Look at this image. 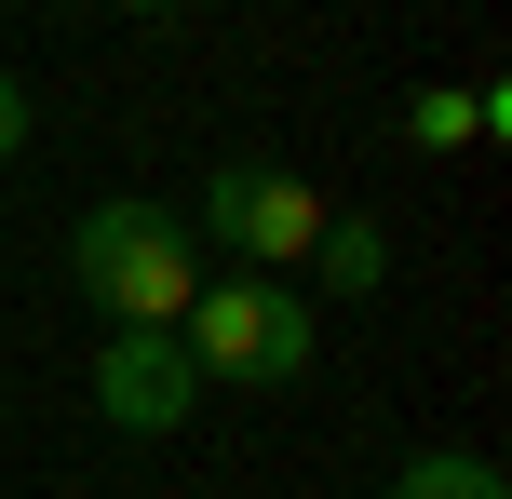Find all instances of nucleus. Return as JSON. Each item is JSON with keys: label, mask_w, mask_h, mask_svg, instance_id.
Wrapping results in <instances>:
<instances>
[{"label": "nucleus", "mask_w": 512, "mask_h": 499, "mask_svg": "<svg viewBox=\"0 0 512 499\" xmlns=\"http://www.w3.org/2000/svg\"><path fill=\"white\" fill-rule=\"evenodd\" d=\"M14 149H27V81L0 68V162H14Z\"/></svg>", "instance_id": "6e6552de"}, {"label": "nucleus", "mask_w": 512, "mask_h": 499, "mask_svg": "<svg viewBox=\"0 0 512 499\" xmlns=\"http://www.w3.org/2000/svg\"><path fill=\"white\" fill-rule=\"evenodd\" d=\"M499 122H512L499 95H445V81H418V95H405V135H418V149H459V135H499Z\"/></svg>", "instance_id": "0eeeda50"}, {"label": "nucleus", "mask_w": 512, "mask_h": 499, "mask_svg": "<svg viewBox=\"0 0 512 499\" xmlns=\"http://www.w3.org/2000/svg\"><path fill=\"white\" fill-rule=\"evenodd\" d=\"M68 284L95 297L108 324H176L189 297H203V243H189L176 203H135L122 189V203H95L68 230Z\"/></svg>", "instance_id": "f257e3e1"}, {"label": "nucleus", "mask_w": 512, "mask_h": 499, "mask_svg": "<svg viewBox=\"0 0 512 499\" xmlns=\"http://www.w3.org/2000/svg\"><path fill=\"white\" fill-rule=\"evenodd\" d=\"M189 243L243 257L256 284H297L310 243H324V189H297L283 162H216V189H203V216H189Z\"/></svg>", "instance_id": "7ed1b4c3"}, {"label": "nucleus", "mask_w": 512, "mask_h": 499, "mask_svg": "<svg viewBox=\"0 0 512 499\" xmlns=\"http://www.w3.org/2000/svg\"><path fill=\"white\" fill-rule=\"evenodd\" d=\"M176 351L203 378H256V392H283V378L324 351V324H310V297L297 284H256V270H216L203 297L176 311Z\"/></svg>", "instance_id": "f03ea898"}, {"label": "nucleus", "mask_w": 512, "mask_h": 499, "mask_svg": "<svg viewBox=\"0 0 512 499\" xmlns=\"http://www.w3.org/2000/svg\"><path fill=\"white\" fill-rule=\"evenodd\" d=\"M122 14H176V0H122Z\"/></svg>", "instance_id": "1a4fd4ad"}, {"label": "nucleus", "mask_w": 512, "mask_h": 499, "mask_svg": "<svg viewBox=\"0 0 512 499\" xmlns=\"http://www.w3.org/2000/svg\"><path fill=\"white\" fill-rule=\"evenodd\" d=\"M189 405H203V365L176 351V324H108V351H95V419H108V432H176Z\"/></svg>", "instance_id": "20e7f679"}, {"label": "nucleus", "mask_w": 512, "mask_h": 499, "mask_svg": "<svg viewBox=\"0 0 512 499\" xmlns=\"http://www.w3.org/2000/svg\"><path fill=\"white\" fill-rule=\"evenodd\" d=\"M310 270H324L337 297H378V284H391V243L364 230V216H324V243H310Z\"/></svg>", "instance_id": "423d86ee"}, {"label": "nucleus", "mask_w": 512, "mask_h": 499, "mask_svg": "<svg viewBox=\"0 0 512 499\" xmlns=\"http://www.w3.org/2000/svg\"><path fill=\"white\" fill-rule=\"evenodd\" d=\"M391 499H512V473L472 459V446H418L405 473H391Z\"/></svg>", "instance_id": "39448f33"}]
</instances>
